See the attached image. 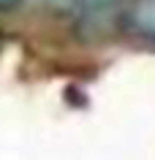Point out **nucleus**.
Returning a JSON list of instances; mask_svg holds the SVG:
<instances>
[{
    "instance_id": "3",
    "label": "nucleus",
    "mask_w": 155,
    "mask_h": 160,
    "mask_svg": "<svg viewBox=\"0 0 155 160\" xmlns=\"http://www.w3.org/2000/svg\"><path fill=\"white\" fill-rule=\"evenodd\" d=\"M19 0H0V8H14Z\"/></svg>"
},
{
    "instance_id": "1",
    "label": "nucleus",
    "mask_w": 155,
    "mask_h": 160,
    "mask_svg": "<svg viewBox=\"0 0 155 160\" xmlns=\"http://www.w3.org/2000/svg\"><path fill=\"white\" fill-rule=\"evenodd\" d=\"M131 25L142 35L155 38V0H136L131 8Z\"/></svg>"
},
{
    "instance_id": "2",
    "label": "nucleus",
    "mask_w": 155,
    "mask_h": 160,
    "mask_svg": "<svg viewBox=\"0 0 155 160\" xmlns=\"http://www.w3.org/2000/svg\"><path fill=\"white\" fill-rule=\"evenodd\" d=\"M46 3L60 11H90V8H103L114 0H46Z\"/></svg>"
}]
</instances>
